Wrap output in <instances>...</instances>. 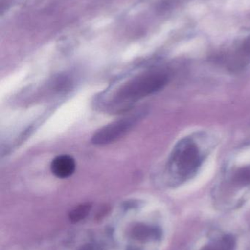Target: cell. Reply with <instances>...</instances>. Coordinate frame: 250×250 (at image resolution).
I'll return each mask as SVG.
<instances>
[{
	"label": "cell",
	"mask_w": 250,
	"mask_h": 250,
	"mask_svg": "<svg viewBox=\"0 0 250 250\" xmlns=\"http://www.w3.org/2000/svg\"><path fill=\"white\" fill-rule=\"evenodd\" d=\"M167 75L160 72H151L136 76L128 81L116 92L114 103L127 105L148 95L161 90L167 84Z\"/></svg>",
	"instance_id": "6da1fadb"
},
{
	"label": "cell",
	"mask_w": 250,
	"mask_h": 250,
	"mask_svg": "<svg viewBox=\"0 0 250 250\" xmlns=\"http://www.w3.org/2000/svg\"><path fill=\"white\" fill-rule=\"evenodd\" d=\"M201 164V154L198 146L190 138H183L172 152L169 172L180 180H186L195 174Z\"/></svg>",
	"instance_id": "7a4b0ae2"
},
{
	"label": "cell",
	"mask_w": 250,
	"mask_h": 250,
	"mask_svg": "<svg viewBox=\"0 0 250 250\" xmlns=\"http://www.w3.org/2000/svg\"><path fill=\"white\" fill-rule=\"evenodd\" d=\"M139 118L140 116L137 114L129 116L106 125L94 134L92 143L96 145H106L114 142L131 130Z\"/></svg>",
	"instance_id": "3957f363"
},
{
	"label": "cell",
	"mask_w": 250,
	"mask_h": 250,
	"mask_svg": "<svg viewBox=\"0 0 250 250\" xmlns=\"http://www.w3.org/2000/svg\"><path fill=\"white\" fill-rule=\"evenodd\" d=\"M76 170V162L69 155L56 157L51 163V170L56 177L66 179L70 177Z\"/></svg>",
	"instance_id": "277c9868"
},
{
	"label": "cell",
	"mask_w": 250,
	"mask_h": 250,
	"mask_svg": "<svg viewBox=\"0 0 250 250\" xmlns=\"http://www.w3.org/2000/svg\"><path fill=\"white\" fill-rule=\"evenodd\" d=\"M91 209V205L90 204H82L76 207L70 214V221L73 223H77L80 220H83Z\"/></svg>",
	"instance_id": "5b68a950"
},
{
	"label": "cell",
	"mask_w": 250,
	"mask_h": 250,
	"mask_svg": "<svg viewBox=\"0 0 250 250\" xmlns=\"http://www.w3.org/2000/svg\"><path fill=\"white\" fill-rule=\"evenodd\" d=\"M233 180L238 185H250V166H245L238 170L234 174Z\"/></svg>",
	"instance_id": "8992f818"
},
{
	"label": "cell",
	"mask_w": 250,
	"mask_h": 250,
	"mask_svg": "<svg viewBox=\"0 0 250 250\" xmlns=\"http://www.w3.org/2000/svg\"><path fill=\"white\" fill-rule=\"evenodd\" d=\"M233 241L231 238L226 237L223 239L219 245L214 247H208L205 250H232Z\"/></svg>",
	"instance_id": "52a82bcc"
},
{
	"label": "cell",
	"mask_w": 250,
	"mask_h": 250,
	"mask_svg": "<svg viewBox=\"0 0 250 250\" xmlns=\"http://www.w3.org/2000/svg\"><path fill=\"white\" fill-rule=\"evenodd\" d=\"M82 250H92V248H91V246H88V245H87V246L84 247Z\"/></svg>",
	"instance_id": "ba28073f"
}]
</instances>
